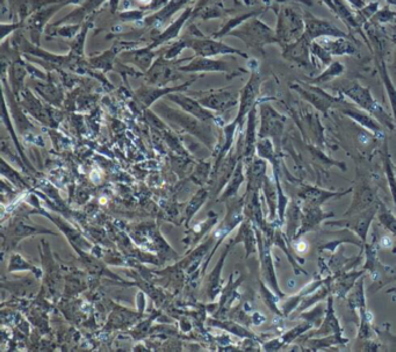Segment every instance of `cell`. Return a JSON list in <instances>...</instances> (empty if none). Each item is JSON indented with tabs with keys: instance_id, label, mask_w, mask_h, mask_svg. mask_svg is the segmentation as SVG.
<instances>
[{
	"instance_id": "obj_24",
	"label": "cell",
	"mask_w": 396,
	"mask_h": 352,
	"mask_svg": "<svg viewBox=\"0 0 396 352\" xmlns=\"http://www.w3.org/2000/svg\"><path fill=\"white\" fill-rule=\"evenodd\" d=\"M185 48H187L186 39H179L178 41H176L175 43L171 44L168 49H165L164 53H163V56L168 59H177Z\"/></svg>"
},
{
	"instance_id": "obj_5",
	"label": "cell",
	"mask_w": 396,
	"mask_h": 352,
	"mask_svg": "<svg viewBox=\"0 0 396 352\" xmlns=\"http://www.w3.org/2000/svg\"><path fill=\"white\" fill-rule=\"evenodd\" d=\"M197 79H191L186 81V83L181 85H175V86H153V85H144L141 86L138 91L135 92L136 97L140 100V102L142 103L144 107L149 108L157 101L158 99L171 93H178V92H185L187 91L192 84Z\"/></svg>"
},
{
	"instance_id": "obj_19",
	"label": "cell",
	"mask_w": 396,
	"mask_h": 352,
	"mask_svg": "<svg viewBox=\"0 0 396 352\" xmlns=\"http://www.w3.org/2000/svg\"><path fill=\"white\" fill-rule=\"evenodd\" d=\"M254 113L256 110L254 108L251 109L249 115V122H247V131H246V137H245V148H244V155L249 159L252 157L254 151V143H256V119H254Z\"/></svg>"
},
{
	"instance_id": "obj_2",
	"label": "cell",
	"mask_w": 396,
	"mask_h": 352,
	"mask_svg": "<svg viewBox=\"0 0 396 352\" xmlns=\"http://www.w3.org/2000/svg\"><path fill=\"white\" fill-rule=\"evenodd\" d=\"M187 42V48L194 51L195 56L201 57H217V56H229V55H239V56L247 57L246 54L238 50L237 48L230 47L225 44L223 41L215 38H206L202 34L199 36H191L185 38Z\"/></svg>"
},
{
	"instance_id": "obj_16",
	"label": "cell",
	"mask_w": 396,
	"mask_h": 352,
	"mask_svg": "<svg viewBox=\"0 0 396 352\" xmlns=\"http://www.w3.org/2000/svg\"><path fill=\"white\" fill-rule=\"evenodd\" d=\"M309 206H310V208L306 209L305 214H303V215L301 216L302 227H301V229H300L295 237H299L300 235L305 234L306 231H309L310 229L315 228L317 223H320L323 218L332 215V214H330V215H329V214H323L322 213V210L318 208L317 206H314V205H309Z\"/></svg>"
},
{
	"instance_id": "obj_4",
	"label": "cell",
	"mask_w": 396,
	"mask_h": 352,
	"mask_svg": "<svg viewBox=\"0 0 396 352\" xmlns=\"http://www.w3.org/2000/svg\"><path fill=\"white\" fill-rule=\"evenodd\" d=\"M165 51V48H159V49H153L149 44L147 47L142 48H131L127 49L119 55V61L123 64H130L138 68L140 71L146 73L150 66L153 65L159 55H162Z\"/></svg>"
},
{
	"instance_id": "obj_14",
	"label": "cell",
	"mask_w": 396,
	"mask_h": 352,
	"mask_svg": "<svg viewBox=\"0 0 396 352\" xmlns=\"http://www.w3.org/2000/svg\"><path fill=\"white\" fill-rule=\"evenodd\" d=\"M16 13L18 21L25 22L35 13L36 11L43 9L44 6L54 3H64L63 0H7Z\"/></svg>"
},
{
	"instance_id": "obj_15",
	"label": "cell",
	"mask_w": 396,
	"mask_h": 352,
	"mask_svg": "<svg viewBox=\"0 0 396 352\" xmlns=\"http://www.w3.org/2000/svg\"><path fill=\"white\" fill-rule=\"evenodd\" d=\"M28 75L26 62L22 58H17L12 64L10 65L9 72V83L11 85V92L14 97H18L24 91V80L26 76Z\"/></svg>"
},
{
	"instance_id": "obj_22",
	"label": "cell",
	"mask_w": 396,
	"mask_h": 352,
	"mask_svg": "<svg viewBox=\"0 0 396 352\" xmlns=\"http://www.w3.org/2000/svg\"><path fill=\"white\" fill-rule=\"evenodd\" d=\"M207 198H208V192L206 190L198 191V193L192 198L188 206L186 207V212H185V214H186V224H188V222L192 220L194 214L201 208V206L203 205V202L206 201Z\"/></svg>"
},
{
	"instance_id": "obj_6",
	"label": "cell",
	"mask_w": 396,
	"mask_h": 352,
	"mask_svg": "<svg viewBox=\"0 0 396 352\" xmlns=\"http://www.w3.org/2000/svg\"><path fill=\"white\" fill-rule=\"evenodd\" d=\"M198 97V95H197ZM198 101L207 109L216 113H224L238 103V97L235 93L225 90H212L203 92L202 97H198Z\"/></svg>"
},
{
	"instance_id": "obj_3",
	"label": "cell",
	"mask_w": 396,
	"mask_h": 352,
	"mask_svg": "<svg viewBox=\"0 0 396 352\" xmlns=\"http://www.w3.org/2000/svg\"><path fill=\"white\" fill-rule=\"evenodd\" d=\"M66 6L65 3H54L44 6L43 9L33 13L27 20L24 22L22 29L27 31L28 39L32 43L40 46V38L46 29L48 22L56 14L58 11Z\"/></svg>"
},
{
	"instance_id": "obj_23",
	"label": "cell",
	"mask_w": 396,
	"mask_h": 352,
	"mask_svg": "<svg viewBox=\"0 0 396 352\" xmlns=\"http://www.w3.org/2000/svg\"><path fill=\"white\" fill-rule=\"evenodd\" d=\"M36 90H38L39 93L42 95V97L46 98V100H48L50 103H54V105H56L57 103V105H60L62 94L51 81H48L47 85L39 84V86H36Z\"/></svg>"
},
{
	"instance_id": "obj_10",
	"label": "cell",
	"mask_w": 396,
	"mask_h": 352,
	"mask_svg": "<svg viewBox=\"0 0 396 352\" xmlns=\"http://www.w3.org/2000/svg\"><path fill=\"white\" fill-rule=\"evenodd\" d=\"M192 13H193V6H187L186 9H184L183 12L180 13V16L177 18V19L173 20L171 24L166 26L162 32H159L158 34L155 36L153 39V42H151L149 46L153 48V49H158V48L163 47L164 44L171 42L172 40L178 39L181 29H183L185 24H186L187 20L191 18Z\"/></svg>"
},
{
	"instance_id": "obj_11",
	"label": "cell",
	"mask_w": 396,
	"mask_h": 352,
	"mask_svg": "<svg viewBox=\"0 0 396 352\" xmlns=\"http://www.w3.org/2000/svg\"><path fill=\"white\" fill-rule=\"evenodd\" d=\"M192 0H169V3L165 4L162 9L144 18V25L150 26V27H154L155 29L164 27L166 22L171 20V18L175 16V13L178 12L179 10L186 9L187 4H190Z\"/></svg>"
},
{
	"instance_id": "obj_18",
	"label": "cell",
	"mask_w": 396,
	"mask_h": 352,
	"mask_svg": "<svg viewBox=\"0 0 396 352\" xmlns=\"http://www.w3.org/2000/svg\"><path fill=\"white\" fill-rule=\"evenodd\" d=\"M229 247H227V250L224 251V255L222 256L220 259V263L216 265L215 270H213V272L210 273V276L208 277V296L210 300H214L216 298V295L218 294V292L221 290V268L224 263V258L228 254Z\"/></svg>"
},
{
	"instance_id": "obj_13",
	"label": "cell",
	"mask_w": 396,
	"mask_h": 352,
	"mask_svg": "<svg viewBox=\"0 0 396 352\" xmlns=\"http://www.w3.org/2000/svg\"><path fill=\"white\" fill-rule=\"evenodd\" d=\"M258 88H259L258 77H256V75H253L252 78L249 80V83H247L245 85V87L243 88L242 93H240L238 115L234 120L237 125L242 124L246 114L250 113L251 109L253 108V103L257 97Z\"/></svg>"
},
{
	"instance_id": "obj_25",
	"label": "cell",
	"mask_w": 396,
	"mask_h": 352,
	"mask_svg": "<svg viewBox=\"0 0 396 352\" xmlns=\"http://www.w3.org/2000/svg\"><path fill=\"white\" fill-rule=\"evenodd\" d=\"M24 22H2V42L9 38L10 34H12L17 29H22Z\"/></svg>"
},
{
	"instance_id": "obj_12",
	"label": "cell",
	"mask_w": 396,
	"mask_h": 352,
	"mask_svg": "<svg viewBox=\"0 0 396 352\" xmlns=\"http://www.w3.org/2000/svg\"><path fill=\"white\" fill-rule=\"evenodd\" d=\"M269 29L265 27L261 22L257 21L256 19L247 22L242 27H239L236 31H232L228 35L237 36L240 40H243L246 44L251 47H260L268 38Z\"/></svg>"
},
{
	"instance_id": "obj_8",
	"label": "cell",
	"mask_w": 396,
	"mask_h": 352,
	"mask_svg": "<svg viewBox=\"0 0 396 352\" xmlns=\"http://www.w3.org/2000/svg\"><path fill=\"white\" fill-rule=\"evenodd\" d=\"M165 98L170 100V101H172L173 103H176L185 113L190 114V115L197 118L203 122H210L215 119L212 110L203 107L201 103L198 101V99L191 97V95H185L184 92L171 93L166 95Z\"/></svg>"
},
{
	"instance_id": "obj_20",
	"label": "cell",
	"mask_w": 396,
	"mask_h": 352,
	"mask_svg": "<svg viewBox=\"0 0 396 352\" xmlns=\"http://www.w3.org/2000/svg\"><path fill=\"white\" fill-rule=\"evenodd\" d=\"M51 27H56V29L49 27V32H48V35L49 36H61V38L64 39H75L80 32L81 27H83V24H64L58 26L51 25Z\"/></svg>"
},
{
	"instance_id": "obj_1",
	"label": "cell",
	"mask_w": 396,
	"mask_h": 352,
	"mask_svg": "<svg viewBox=\"0 0 396 352\" xmlns=\"http://www.w3.org/2000/svg\"><path fill=\"white\" fill-rule=\"evenodd\" d=\"M191 59L192 57L168 59L163 56V54L159 55L150 69L144 73L147 84L153 86H168V84L180 78L179 66Z\"/></svg>"
},
{
	"instance_id": "obj_9",
	"label": "cell",
	"mask_w": 396,
	"mask_h": 352,
	"mask_svg": "<svg viewBox=\"0 0 396 352\" xmlns=\"http://www.w3.org/2000/svg\"><path fill=\"white\" fill-rule=\"evenodd\" d=\"M138 46V43L131 42H116L112 48H109L108 50H105L103 53L97 55V56H91L87 58V63L90 65L91 69L93 70H100L101 72H108L114 68V62L117 58V55H120L122 51L131 49Z\"/></svg>"
},
{
	"instance_id": "obj_21",
	"label": "cell",
	"mask_w": 396,
	"mask_h": 352,
	"mask_svg": "<svg viewBox=\"0 0 396 352\" xmlns=\"http://www.w3.org/2000/svg\"><path fill=\"white\" fill-rule=\"evenodd\" d=\"M303 198L306 200L309 205L318 206L320 203H322L325 200L331 198V195H334L332 193H329V192H325L323 190H318V188L314 187H307L306 191L301 194Z\"/></svg>"
},
{
	"instance_id": "obj_17",
	"label": "cell",
	"mask_w": 396,
	"mask_h": 352,
	"mask_svg": "<svg viewBox=\"0 0 396 352\" xmlns=\"http://www.w3.org/2000/svg\"><path fill=\"white\" fill-rule=\"evenodd\" d=\"M243 180H244L243 164L239 162L238 164L236 165L235 171H234V173H232L230 180H229L227 190H225L221 195L220 201H225V200L235 198L236 194H237V191L240 186V184L243 183Z\"/></svg>"
},
{
	"instance_id": "obj_7",
	"label": "cell",
	"mask_w": 396,
	"mask_h": 352,
	"mask_svg": "<svg viewBox=\"0 0 396 352\" xmlns=\"http://www.w3.org/2000/svg\"><path fill=\"white\" fill-rule=\"evenodd\" d=\"M231 70L230 64L224 59L214 57L193 56L186 64L179 66L180 72L186 73H208V72H224L228 73Z\"/></svg>"
},
{
	"instance_id": "obj_26",
	"label": "cell",
	"mask_w": 396,
	"mask_h": 352,
	"mask_svg": "<svg viewBox=\"0 0 396 352\" xmlns=\"http://www.w3.org/2000/svg\"><path fill=\"white\" fill-rule=\"evenodd\" d=\"M380 218H381V221H382L384 223V225H387V228L389 229V230H391L394 232V234H396V220L390 215V214L382 213L381 214Z\"/></svg>"
}]
</instances>
